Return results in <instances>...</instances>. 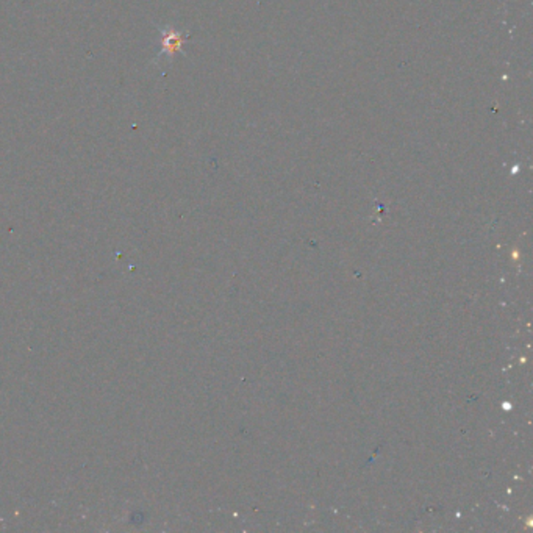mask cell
<instances>
[{
	"label": "cell",
	"instance_id": "1",
	"mask_svg": "<svg viewBox=\"0 0 533 533\" xmlns=\"http://www.w3.org/2000/svg\"><path fill=\"white\" fill-rule=\"evenodd\" d=\"M158 32H160L162 37V51L157 55L155 63H158L160 60L174 58L178 52H182V46L185 44V41L190 38V33L178 32L169 25L160 27Z\"/></svg>",
	"mask_w": 533,
	"mask_h": 533
}]
</instances>
